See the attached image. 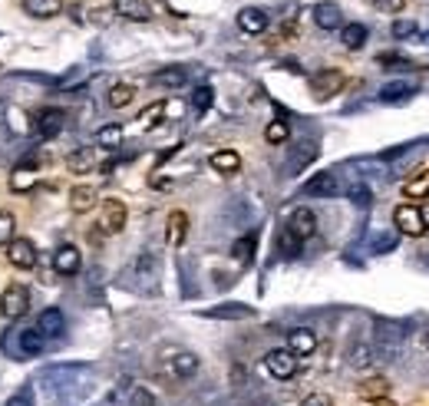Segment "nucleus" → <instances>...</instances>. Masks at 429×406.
<instances>
[{
    "label": "nucleus",
    "mask_w": 429,
    "mask_h": 406,
    "mask_svg": "<svg viewBox=\"0 0 429 406\" xmlns=\"http://www.w3.org/2000/svg\"><path fill=\"white\" fill-rule=\"evenodd\" d=\"M343 86H347V77H343L340 69H321V73L311 79V96H314L317 103H324V99L337 96Z\"/></svg>",
    "instance_id": "obj_1"
},
{
    "label": "nucleus",
    "mask_w": 429,
    "mask_h": 406,
    "mask_svg": "<svg viewBox=\"0 0 429 406\" xmlns=\"http://www.w3.org/2000/svg\"><path fill=\"white\" fill-rule=\"evenodd\" d=\"M27 308H30V291L23 284H10L4 291V298H0V314L7 320H20L27 314Z\"/></svg>",
    "instance_id": "obj_2"
},
{
    "label": "nucleus",
    "mask_w": 429,
    "mask_h": 406,
    "mask_svg": "<svg viewBox=\"0 0 429 406\" xmlns=\"http://www.w3.org/2000/svg\"><path fill=\"white\" fill-rule=\"evenodd\" d=\"M123 228H126V205L119 198H106L99 205V232L119 235Z\"/></svg>",
    "instance_id": "obj_3"
},
{
    "label": "nucleus",
    "mask_w": 429,
    "mask_h": 406,
    "mask_svg": "<svg viewBox=\"0 0 429 406\" xmlns=\"http://www.w3.org/2000/svg\"><path fill=\"white\" fill-rule=\"evenodd\" d=\"M264 370L274 380H291L301 370L297 367V354H291V350H271L264 357Z\"/></svg>",
    "instance_id": "obj_4"
},
{
    "label": "nucleus",
    "mask_w": 429,
    "mask_h": 406,
    "mask_svg": "<svg viewBox=\"0 0 429 406\" xmlns=\"http://www.w3.org/2000/svg\"><path fill=\"white\" fill-rule=\"evenodd\" d=\"M63 126H67V113L60 106H47L40 109L37 119H33V129H37V135H43V139H53V135L63 132Z\"/></svg>",
    "instance_id": "obj_5"
},
{
    "label": "nucleus",
    "mask_w": 429,
    "mask_h": 406,
    "mask_svg": "<svg viewBox=\"0 0 429 406\" xmlns=\"http://www.w3.org/2000/svg\"><path fill=\"white\" fill-rule=\"evenodd\" d=\"M7 261L20 271H30L37 264V248H33V242L30 238H13L7 244Z\"/></svg>",
    "instance_id": "obj_6"
},
{
    "label": "nucleus",
    "mask_w": 429,
    "mask_h": 406,
    "mask_svg": "<svg viewBox=\"0 0 429 406\" xmlns=\"http://www.w3.org/2000/svg\"><path fill=\"white\" fill-rule=\"evenodd\" d=\"M133 274H135V288L139 291H149V288H155V278H159V264H155V254H149V252H143L139 258L133 261Z\"/></svg>",
    "instance_id": "obj_7"
},
{
    "label": "nucleus",
    "mask_w": 429,
    "mask_h": 406,
    "mask_svg": "<svg viewBox=\"0 0 429 406\" xmlns=\"http://www.w3.org/2000/svg\"><path fill=\"white\" fill-rule=\"evenodd\" d=\"M416 89H420L416 79H390L380 86V99L383 103H406V99L416 96Z\"/></svg>",
    "instance_id": "obj_8"
},
{
    "label": "nucleus",
    "mask_w": 429,
    "mask_h": 406,
    "mask_svg": "<svg viewBox=\"0 0 429 406\" xmlns=\"http://www.w3.org/2000/svg\"><path fill=\"white\" fill-rule=\"evenodd\" d=\"M37 330L43 334L47 340H60L63 334H67V317L60 314L57 308H47L40 310V320H37Z\"/></svg>",
    "instance_id": "obj_9"
},
{
    "label": "nucleus",
    "mask_w": 429,
    "mask_h": 406,
    "mask_svg": "<svg viewBox=\"0 0 429 406\" xmlns=\"http://www.w3.org/2000/svg\"><path fill=\"white\" fill-rule=\"evenodd\" d=\"M53 268L60 271V274H67V278H73L79 268H83V254H79L77 244H60L57 254H53Z\"/></svg>",
    "instance_id": "obj_10"
},
{
    "label": "nucleus",
    "mask_w": 429,
    "mask_h": 406,
    "mask_svg": "<svg viewBox=\"0 0 429 406\" xmlns=\"http://www.w3.org/2000/svg\"><path fill=\"white\" fill-rule=\"evenodd\" d=\"M393 222H396V232L403 235H423L426 228H423V218H420V208H413V205H400L396 212H393Z\"/></svg>",
    "instance_id": "obj_11"
},
{
    "label": "nucleus",
    "mask_w": 429,
    "mask_h": 406,
    "mask_svg": "<svg viewBox=\"0 0 429 406\" xmlns=\"http://www.w3.org/2000/svg\"><path fill=\"white\" fill-rule=\"evenodd\" d=\"M37 155H27V162H20L17 169H13V175H10V188L13 192H27V188H33V182H37Z\"/></svg>",
    "instance_id": "obj_12"
},
{
    "label": "nucleus",
    "mask_w": 429,
    "mask_h": 406,
    "mask_svg": "<svg viewBox=\"0 0 429 406\" xmlns=\"http://www.w3.org/2000/svg\"><path fill=\"white\" fill-rule=\"evenodd\" d=\"M287 228H291L301 242H307V238L317 232V215L311 212V208H294L291 218H287Z\"/></svg>",
    "instance_id": "obj_13"
},
{
    "label": "nucleus",
    "mask_w": 429,
    "mask_h": 406,
    "mask_svg": "<svg viewBox=\"0 0 429 406\" xmlns=\"http://www.w3.org/2000/svg\"><path fill=\"white\" fill-rule=\"evenodd\" d=\"M113 13H119L123 20L145 23V20L152 17V7H149V0H116V4H113Z\"/></svg>",
    "instance_id": "obj_14"
},
{
    "label": "nucleus",
    "mask_w": 429,
    "mask_h": 406,
    "mask_svg": "<svg viewBox=\"0 0 429 406\" xmlns=\"http://www.w3.org/2000/svg\"><path fill=\"white\" fill-rule=\"evenodd\" d=\"M238 30H241V33H248V37L264 33V30H267V13L261 7H245L238 13Z\"/></svg>",
    "instance_id": "obj_15"
},
{
    "label": "nucleus",
    "mask_w": 429,
    "mask_h": 406,
    "mask_svg": "<svg viewBox=\"0 0 429 406\" xmlns=\"http://www.w3.org/2000/svg\"><path fill=\"white\" fill-rule=\"evenodd\" d=\"M185 235H189V215L175 208V212H169V222H165V238H169L172 248H182Z\"/></svg>",
    "instance_id": "obj_16"
},
{
    "label": "nucleus",
    "mask_w": 429,
    "mask_h": 406,
    "mask_svg": "<svg viewBox=\"0 0 429 406\" xmlns=\"http://www.w3.org/2000/svg\"><path fill=\"white\" fill-rule=\"evenodd\" d=\"M287 350H291V354H297V357H311V354L317 350L314 330H307V327L291 330V337H287Z\"/></svg>",
    "instance_id": "obj_17"
},
{
    "label": "nucleus",
    "mask_w": 429,
    "mask_h": 406,
    "mask_svg": "<svg viewBox=\"0 0 429 406\" xmlns=\"http://www.w3.org/2000/svg\"><path fill=\"white\" fill-rule=\"evenodd\" d=\"M314 23L321 30H340L343 27V13L337 4H330V0H324V4H317L314 7Z\"/></svg>",
    "instance_id": "obj_18"
},
{
    "label": "nucleus",
    "mask_w": 429,
    "mask_h": 406,
    "mask_svg": "<svg viewBox=\"0 0 429 406\" xmlns=\"http://www.w3.org/2000/svg\"><path fill=\"white\" fill-rule=\"evenodd\" d=\"M304 192L307 195H314V198H330V195L340 192V185H337L334 172H317L311 182L304 185Z\"/></svg>",
    "instance_id": "obj_19"
},
{
    "label": "nucleus",
    "mask_w": 429,
    "mask_h": 406,
    "mask_svg": "<svg viewBox=\"0 0 429 406\" xmlns=\"http://www.w3.org/2000/svg\"><path fill=\"white\" fill-rule=\"evenodd\" d=\"M317 159V139H307L291 152V165H287V175H297L304 165H311Z\"/></svg>",
    "instance_id": "obj_20"
},
{
    "label": "nucleus",
    "mask_w": 429,
    "mask_h": 406,
    "mask_svg": "<svg viewBox=\"0 0 429 406\" xmlns=\"http://www.w3.org/2000/svg\"><path fill=\"white\" fill-rule=\"evenodd\" d=\"M67 169L73 175H86V172H93L96 169V152L86 145V149H77V152H69L67 155Z\"/></svg>",
    "instance_id": "obj_21"
},
{
    "label": "nucleus",
    "mask_w": 429,
    "mask_h": 406,
    "mask_svg": "<svg viewBox=\"0 0 429 406\" xmlns=\"http://www.w3.org/2000/svg\"><path fill=\"white\" fill-rule=\"evenodd\" d=\"M93 205H96V188L93 185H77V188L69 192V208H73L77 215L93 212Z\"/></svg>",
    "instance_id": "obj_22"
},
{
    "label": "nucleus",
    "mask_w": 429,
    "mask_h": 406,
    "mask_svg": "<svg viewBox=\"0 0 429 406\" xmlns=\"http://www.w3.org/2000/svg\"><path fill=\"white\" fill-rule=\"evenodd\" d=\"M23 10L30 17H40V20H50L63 13V0H23Z\"/></svg>",
    "instance_id": "obj_23"
},
{
    "label": "nucleus",
    "mask_w": 429,
    "mask_h": 406,
    "mask_svg": "<svg viewBox=\"0 0 429 406\" xmlns=\"http://www.w3.org/2000/svg\"><path fill=\"white\" fill-rule=\"evenodd\" d=\"M403 195L406 198H429V165L420 169V172H413L403 185Z\"/></svg>",
    "instance_id": "obj_24"
},
{
    "label": "nucleus",
    "mask_w": 429,
    "mask_h": 406,
    "mask_svg": "<svg viewBox=\"0 0 429 406\" xmlns=\"http://www.w3.org/2000/svg\"><path fill=\"white\" fill-rule=\"evenodd\" d=\"M255 310L248 304H221V308L201 310V317H215V320H235V317H251Z\"/></svg>",
    "instance_id": "obj_25"
},
{
    "label": "nucleus",
    "mask_w": 429,
    "mask_h": 406,
    "mask_svg": "<svg viewBox=\"0 0 429 406\" xmlns=\"http://www.w3.org/2000/svg\"><path fill=\"white\" fill-rule=\"evenodd\" d=\"M208 162H211V169H215V172L231 175V172H238V169H241V155L235 152V149H218V152L211 155Z\"/></svg>",
    "instance_id": "obj_26"
},
{
    "label": "nucleus",
    "mask_w": 429,
    "mask_h": 406,
    "mask_svg": "<svg viewBox=\"0 0 429 406\" xmlns=\"http://www.w3.org/2000/svg\"><path fill=\"white\" fill-rule=\"evenodd\" d=\"M403 334H406V327H403V324H393V320H377V344L396 347V344H403Z\"/></svg>",
    "instance_id": "obj_27"
},
{
    "label": "nucleus",
    "mask_w": 429,
    "mask_h": 406,
    "mask_svg": "<svg viewBox=\"0 0 429 406\" xmlns=\"http://www.w3.org/2000/svg\"><path fill=\"white\" fill-rule=\"evenodd\" d=\"M357 393L363 400H377V397H390V380L386 377H367L357 383Z\"/></svg>",
    "instance_id": "obj_28"
},
{
    "label": "nucleus",
    "mask_w": 429,
    "mask_h": 406,
    "mask_svg": "<svg viewBox=\"0 0 429 406\" xmlns=\"http://www.w3.org/2000/svg\"><path fill=\"white\" fill-rule=\"evenodd\" d=\"M43 334H40L37 327H30V330H23V334H20V354H23V357H40V354H43Z\"/></svg>",
    "instance_id": "obj_29"
},
{
    "label": "nucleus",
    "mask_w": 429,
    "mask_h": 406,
    "mask_svg": "<svg viewBox=\"0 0 429 406\" xmlns=\"http://www.w3.org/2000/svg\"><path fill=\"white\" fill-rule=\"evenodd\" d=\"M195 370H199V357H195L191 350H179V354L172 357V373H175V377H195Z\"/></svg>",
    "instance_id": "obj_30"
},
{
    "label": "nucleus",
    "mask_w": 429,
    "mask_h": 406,
    "mask_svg": "<svg viewBox=\"0 0 429 406\" xmlns=\"http://www.w3.org/2000/svg\"><path fill=\"white\" fill-rule=\"evenodd\" d=\"M367 37H370V30L363 27V23H347V27H340V40L347 50H360L367 43Z\"/></svg>",
    "instance_id": "obj_31"
},
{
    "label": "nucleus",
    "mask_w": 429,
    "mask_h": 406,
    "mask_svg": "<svg viewBox=\"0 0 429 406\" xmlns=\"http://www.w3.org/2000/svg\"><path fill=\"white\" fill-rule=\"evenodd\" d=\"M165 116H169V103H152V106L145 109V113H139L135 126H139V129H152L155 123H162Z\"/></svg>",
    "instance_id": "obj_32"
},
{
    "label": "nucleus",
    "mask_w": 429,
    "mask_h": 406,
    "mask_svg": "<svg viewBox=\"0 0 429 406\" xmlns=\"http://www.w3.org/2000/svg\"><path fill=\"white\" fill-rule=\"evenodd\" d=\"M255 248H257V235H241L238 242H235V248H231V254H235V261L241 264H248L251 258H255Z\"/></svg>",
    "instance_id": "obj_33"
},
{
    "label": "nucleus",
    "mask_w": 429,
    "mask_h": 406,
    "mask_svg": "<svg viewBox=\"0 0 429 406\" xmlns=\"http://www.w3.org/2000/svg\"><path fill=\"white\" fill-rule=\"evenodd\" d=\"M123 135H126V129L119 123H109V126H103L96 132V142L106 145V149H116V145H123Z\"/></svg>",
    "instance_id": "obj_34"
},
{
    "label": "nucleus",
    "mask_w": 429,
    "mask_h": 406,
    "mask_svg": "<svg viewBox=\"0 0 429 406\" xmlns=\"http://www.w3.org/2000/svg\"><path fill=\"white\" fill-rule=\"evenodd\" d=\"M133 99H135V89L129 86V83H116V86L109 89V106H113V109L129 106Z\"/></svg>",
    "instance_id": "obj_35"
},
{
    "label": "nucleus",
    "mask_w": 429,
    "mask_h": 406,
    "mask_svg": "<svg viewBox=\"0 0 429 406\" xmlns=\"http://www.w3.org/2000/svg\"><path fill=\"white\" fill-rule=\"evenodd\" d=\"M155 83H159V86H182V83H185V69L182 67H165V69H159V73H155Z\"/></svg>",
    "instance_id": "obj_36"
},
{
    "label": "nucleus",
    "mask_w": 429,
    "mask_h": 406,
    "mask_svg": "<svg viewBox=\"0 0 429 406\" xmlns=\"http://www.w3.org/2000/svg\"><path fill=\"white\" fill-rule=\"evenodd\" d=\"M264 139L271 145H281V142H287L291 139V129H287V123L284 119H274V123H267V129H264Z\"/></svg>",
    "instance_id": "obj_37"
},
{
    "label": "nucleus",
    "mask_w": 429,
    "mask_h": 406,
    "mask_svg": "<svg viewBox=\"0 0 429 406\" xmlns=\"http://www.w3.org/2000/svg\"><path fill=\"white\" fill-rule=\"evenodd\" d=\"M373 363V347L370 344H357V347L350 350V367L363 370V367H370Z\"/></svg>",
    "instance_id": "obj_38"
},
{
    "label": "nucleus",
    "mask_w": 429,
    "mask_h": 406,
    "mask_svg": "<svg viewBox=\"0 0 429 406\" xmlns=\"http://www.w3.org/2000/svg\"><path fill=\"white\" fill-rule=\"evenodd\" d=\"M211 103H215V89L211 86H195V93H191V106H195V113H205Z\"/></svg>",
    "instance_id": "obj_39"
},
{
    "label": "nucleus",
    "mask_w": 429,
    "mask_h": 406,
    "mask_svg": "<svg viewBox=\"0 0 429 406\" xmlns=\"http://www.w3.org/2000/svg\"><path fill=\"white\" fill-rule=\"evenodd\" d=\"M301 248H304V242H301V238H297L291 228H284V232H281V252H284L287 258H297V254H301Z\"/></svg>",
    "instance_id": "obj_40"
},
{
    "label": "nucleus",
    "mask_w": 429,
    "mask_h": 406,
    "mask_svg": "<svg viewBox=\"0 0 429 406\" xmlns=\"http://www.w3.org/2000/svg\"><path fill=\"white\" fill-rule=\"evenodd\" d=\"M17 238V222L10 212H0V244H10Z\"/></svg>",
    "instance_id": "obj_41"
},
{
    "label": "nucleus",
    "mask_w": 429,
    "mask_h": 406,
    "mask_svg": "<svg viewBox=\"0 0 429 406\" xmlns=\"http://www.w3.org/2000/svg\"><path fill=\"white\" fill-rule=\"evenodd\" d=\"M393 37L396 40H413V37H420V27H416L413 20H396V23H393Z\"/></svg>",
    "instance_id": "obj_42"
},
{
    "label": "nucleus",
    "mask_w": 429,
    "mask_h": 406,
    "mask_svg": "<svg viewBox=\"0 0 429 406\" xmlns=\"http://www.w3.org/2000/svg\"><path fill=\"white\" fill-rule=\"evenodd\" d=\"M347 195H350L357 205H370V198H373V192H370V185L367 182H353L350 188H347Z\"/></svg>",
    "instance_id": "obj_43"
},
{
    "label": "nucleus",
    "mask_w": 429,
    "mask_h": 406,
    "mask_svg": "<svg viewBox=\"0 0 429 406\" xmlns=\"http://www.w3.org/2000/svg\"><path fill=\"white\" fill-rule=\"evenodd\" d=\"M396 244H400V238H396V235H380V238L373 242V252H377V254H386V252H393Z\"/></svg>",
    "instance_id": "obj_44"
},
{
    "label": "nucleus",
    "mask_w": 429,
    "mask_h": 406,
    "mask_svg": "<svg viewBox=\"0 0 429 406\" xmlns=\"http://www.w3.org/2000/svg\"><path fill=\"white\" fill-rule=\"evenodd\" d=\"M129 406H155V397L145 387H135L133 397H129Z\"/></svg>",
    "instance_id": "obj_45"
},
{
    "label": "nucleus",
    "mask_w": 429,
    "mask_h": 406,
    "mask_svg": "<svg viewBox=\"0 0 429 406\" xmlns=\"http://www.w3.org/2000/svg\"><path fill=\"white\" fill-rule=\"evenodd\" d=\"M373 7L380 10V13H400L406 7V0H373Z\"/></svg>",
    "instance_id": "obj_46"
},
{
    "label": "nucleus",
    "mask_w": 429,
    "mask_h": 406,
    "mask_svg": "<svg viewBox=\"0 0 429 406\" xmlns=\"http://www.w3.org/2000/svg\"><path fill=\"white\" fill-rule=\"evenodd\" d=\"M377 63H380V67H413L410 60L396 57V53H380V57H377Z\"/></svg>",
    "instance_id": "obj_47"
},
{
    "label": "nucleus",
    "mask_w": 429,
    "mask_h": 406,
    "mask_svg": "<svg viewBox=\"0 0 429 406\" xmlns=\"http://www.w3.org/2000/svg\"><path fill=\"white\" fill-rule=\"evenodd\" d=\"M7 406H33V393H30V387H23L20 393H13V397L7 400Z\"/></svg>",
    "instance_id": "obj_48"
},
{
    "label": "nucleus",
    "mask_w": 429,
    "mask_h": 406,
    "mask_svg": "<svg viewBox=\"0 0 429 406\" xmlns=\"http://www.w3.org/2000/svg\"><path fill=\"white\" fill-rule=\"evenodd\" d=\"M301 406H334V403H330V397H327V393H311V397H307Z\"/></svg>",
    "instance_id": "obj_49"
},
{
    "label": "nucleus",
    "mask_w": 429,
    "mask_h": 406,
    "mask_svg": "<svg viewBox=\"0 0 429 406\" xmlns=\"http://www.w3.org/2000/svg\"><path fill=\"white\" fill-rule=\"evenodd\" d=\"M367 406H396L393 397H377V400H367Z\"/></svg>",
    "instance_id": "obj_50"
},
{
    "label": "nucleus",
    "mask_w": 429,
    "mask_h": 406,
    "mask_svg": "<svg viewBox=\"0 0 429 406\" xmlns=\"http://www.w3.org/2000/svg\"><path fill=\"white\" fill-rule=\"evenodd\" d=\"M420 218H423V228H429V205H426V208H420Z\"/></svg>",
    "instance_id": "obj_51"
},
{
    "label": "nucleus",
    "mask_w": 429,
    "mask_h": 406,
    "mask_svg": "<svg viewBox=\"0 0 429 406\" xmlns=\"http://www.w3.org/2000/svg\"><path fill=\"white\" fill-rule=\"evenodd\" d=\"M423 40H426V43H429V33H426V37H423Z\"/></svg>",
    "instance_id": "obj_52"
}]
</instances>
